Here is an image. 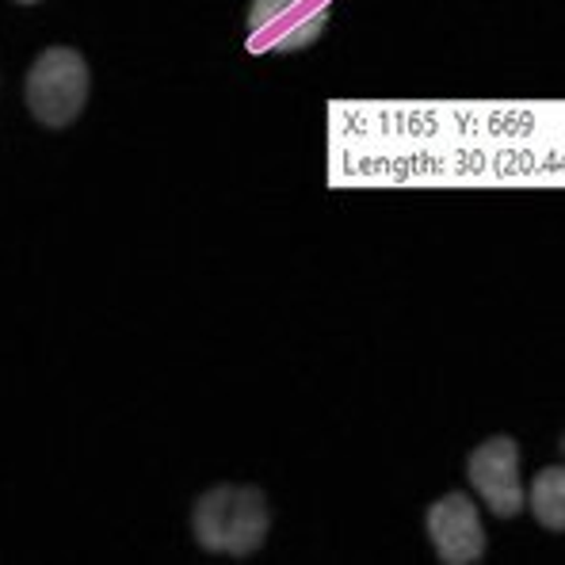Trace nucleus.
Masks as SVG:
<instances>
[{
    "instance_id": "nucleus-1",
    "label": "nucleus",
    "mask_w": 565,
    "mask_h": 565,
    "mask_svg": "<svg viewBox=\"0 0 565 565\" xmlns=\"http://www.w3.org/2000/svg\"><path fill=\"white\" fill-rule=\"evenodd\" d=\"M195 539L199 546L214 554H234L245 558L268 535V501L260 489H241V486H218L195 501Z\"/></svg>"
},
{
    "instance_id": "nucleus-2",
    "label": "nucleus",
    "mask_w": 565,
    "mask_h": 565,
    "mask_svg": "<svg viewBox=\"0 0 565 565\" xmlns=\"http://www.w3.org/2000/svg\"><path fill=\"white\" fill-rule=\"evenodd\" d=\"M88 99V65L77 50L50 46L28 73V107L46 127H70Z\"/></svg>"
},
{
    "instance_id": "nucleus-3",
    "label": "nucleus",
    "mask_w": 565,
    "mask_h": 565,
    "mask_svg": "<svg viewBox=\"0 0 565 565\" xmlns=\"http://www.w3.org/2000/svg\"><path fill=\"white\" fill-rule=\"evenodd\" d=\"M332 0H253L248 50L253 54H298L313 46L329 23Z\"/></svg>"
},
{
    "instance_id": "nucleus-4",
    "label": "nucleus",
    "mask_w": 565,
    "mask_h": 565,
    "mask_svg": "<svg viewBox=\"0 0 565 565\" xmlns=\"http://www.w3.org/2000/svg\"><path fill=\"white\" fill-rule=\"evenodd\" d=\"M467 473L473 489L481 493V501L489 504V512H497L501 520L520 516L523 512V486H520V447L509 436H493L470 455Z\"/></svg>"
},
{
    "instance_id": "nucleus-5",
    "label": "nucleus",
    "mask_w": 565,
    "mask_h": 565,
    "mask_svg": "<svg viewBox=\"0 0 565 565\" xmlns=\"http://www.w3.org/2000/svg\"><path fill=\"white\" fill-rule=\"evenodd\" d=\"M428 535L439 562L470 565L486 554V531H481L478 509L467 493H447L428 509Z\"/></svg>"
},
{
    "instance_id": "nucleus-6",
    "label": "nucleus",
    "mask_w": 565,
    "mask_h": 565,
    "mask_svg": "<svg viewBox=\"0 0 565 565\" xmlns=\"http://www.w3.org/2000/svg\"><path fill=\"white\" fill-rule=\"evenodd\" d=\"M531 512L543 527L565 531V467H546L531 486Z\"/></svg>"
},
{
    "instance_id": "nucleus-7",
    "label": "nucleus",
    "mask_w": 565,
    "mask_h": 565,
    "mask_svg": "<svg viewBox=\"0 0 565 565\" xmlns=\"http://www.w3.org/2000/svg\"><path fill=\"white\" fill-rule=\"evenodd\" d=\"M20 4H35V0H20Z\"/></svg>"
},
{
    "instance_id": "nucleus-8",
    "label": "nucleus",
    "mask_w": 565,
    "mask_h": 565,
    "mask_svg": "<svg viewBox=\"0 0 565 565\" xmlns=\"http://www.w3.org/2000/svg\"><path fill=\"white\" fill-rule=\"evenodd\" d=\"M562 451H565V439H562Z\"/></svg>"
}]
</instances>
